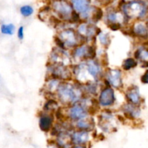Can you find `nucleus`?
Returning <instances> with one entry per match:
<instances>
[{"label": "nucleus", "instance_id": "obj_1", "mask_svg": "<svg viewBox=\"0 0 148 148\" xmlns=\"http://www.w3.org/2000/svg\"><path fill=\"white\" fill-rule=\"evenodd\" d=\"M78 90L75 89L70 84L63 83L59 85L57 88V94L59 100L64 103H75L78 100Z\"/></svg>", "mask_w": 148, "mask_h": 148}, {"label": "nucleus", "instance_id": "obj_2", "mask_svg": "<svg viewBox=\"0 0 148 148\" xmlns=\"http://www.w3.org/2000/svg\"><path fill=\"white\" fill-rule=\"evenodd\" d=\"M123 10L129 18H142L146 14L147 7L141 1H130L123 6Z\"/></svg>", "mask_w": 148, "mask_h": 148}, {"label": "nucleus", "instance_id": "obj_3", "mask_svg": "<svg viewBox=\"0 0 148 148\" xmlns=\"http://www.w3.org/2000/svg\"><path fill=\"white\" fill-rule=\"evenodd\" d=\"M52 8L59 18L64 20H71L73 13V6L68 1H55L52 4Z\"/></svg>", "mask_w": 148, "mask_h": 148}, {"label": "nucleus", "instance_id": "obj_4", "mask_svg": "<svg viewBox=\"0 0 148 148\" xmlns=\"http://www.w3.org/2000/svg\"><path fill=\"white\" fill-rule=\"evenodd\" d=\"M73 7L79 15L83 18H87L92 12L93 7L90 5V1L86 0H77L73 1Z\"/></svg>", "mask_w": 148, "mask_h": 148}, {"label": "nucleus", "instance_id": "obj_5", "mask_svg": "<svg viewBox=\"0 0 148 148\" xmlns=\"http://www.w3.org/2000/svg\"><path fill=\"white\" fill-rule=\"evenodd\" d=\"M59 39L62 40L65 45V48L67 47H75L78 44V37L76 33L72 29H66L59 33Z\"/></svg>", "mask_w": 148, "mask_h": 148}, {"label": "nucleus", "instance_id": "obj_6", "mask_svg": "<svg viewBox=\"0 0 148 148\" xmlns=\"http://www.w3.org/2000/svg\"><path fill=\"white\" fill-rule=\"evenodd\" d=\"M115 101L114 90L110 87L105 88L102 90L99 96V102L102 106H109L114 103Z\"/></svg>", "mask_w": 148, "mask_h": 148}, {"label": "nucleus", "instance_id": "obj_7", "mask_svg": "<svg viewBox=\"0 0 148 148\" xmlns=\"http://www.w3.org/2000/svg\"><path fill=\"white\" fill-rule=\"evenodd\" d=\"M95 49L90 46H77L73 51V56L79 59H84V58H89L93 59L95 56Z\"/></svg>", "mask_w": 148, "mask_h": 148}, {"label": "nucleus", "instance_id": "obj_8", "mask_svg": "<svg viewBox=\"0 0 148 148\" xmlns=\"http://www.w3.org/2000/svg\"><path fill=\"white\" fill-rule=\"evenodd\" d=\"M70 118L75 121H80L87 116V111L83 106L80 104H73L68 111Z\"/></svg>", "mask_w": 148, "mask_h": 148}, {"label": "nucleus", "instance_id": "obj_9", "mask_svg": "<svg viewBox=\"0 0 148 148\" xmlns=\"http://www.w3.org/2000/svg\"><path fill=\"white\" fill-rule=\"evenodd\" d=\"M106 77H107L106 81L108 82L110 85H112L116 88H120L122 86L121 72L119 69H110L107 72Z\"/></svg>", "mask_w": 148, "mask_h": 148}, {"label": "nucleus", "instance_id": "obj_10", "mask_svg": "<svg viewBox=\"0 0 148 148\" xmlns=\"http://www.w3.org/2000/svg\"><path fill=\"white\" fill-rule=\"evenodd\" d=\"M71 143L73 145H84L86 146V144L88 143L89 136L87 132L79 131L75 132L71 137Z\"/></svg>", "mask_w": 148, "mask_h": 148}, {"label": "nucleus", "instance_id": "obj_11", "mask_svg": "<svg viewBox=\"0 0 148 148\" xmlns=\"http://www.w3.org/2000/svg\"><path fill=\"white\" fill-rule=\"evenodd\" d=\"M97 30H99V28L85 23L80 25L78 27V34L81 37H91L94 34H98Z\"/></svg>", "mask_w": 148, "mask_h": 148}, {"label": "nucleus", "instance_id": "obj_12", "mask_svg": "<svg viewBox=\"0 0 148 148\" xmlns=\"http://www.w3.org/2000/svg\"><path fill=\"white\" fill-rule=\"evenodd\" d=\"M126 96L130 103L133 105L136 106L140 103L141 97L139 95V89L136 86L131 87L130 88H129L126 93Z\"/></svg>", "mask_w": 148, "mask_h": 148}, {"label": "nucleus", "instance_id": "obj_13", "mask_svg": "<svg viewBox=\"0 0 148 148\" xmlns=\"http://www.w3.org/2000/svg\"><path fill=\"white\" fill-rule=\"evenodd\" d=\"M52 75L55 77L59 79H67L71 77V73L69 70L64 65H57L52 69Z\"/></svg>", "mask_w": 148, "mask_h": 148}, {"label": "nucleus", "instance_id": "obj_14", "mask_svg": "<svg viewBox=\"0 0 148 148\" xmlns=\"http://www.w3.org/2000/svg\"><path fill=\"white\" fill-rule=\"evenodd\" d=\"M53 122V119L50 115L43 114L39 119V127L43 132H48L51 130Z\"/></svg>", "mask_w": 148, "mask_h": 148}, {"label": "nucleus", "instance_id": "obj_15", "mask_svg": "<svg viewBox=\"0 0 148 148\" xmlns=\"http://www.w3.org/2000/svg\"><path fill=\"white\" fill-rule=\"evenodd\" d=\"M133 34L136 35L138 37L146 38L148 36V30L147 26L142 23H135L132 27Z\"/></svg>", "mask_w": 148, "mask_h": 148}, {"label": "nucleus", "instance_id": "obj_16", "mask_svg": "<svg viewBox=\"0 0 148 148\" xmlns=\"http://www.w3.org/2000/svg\"><path fill=\"white\" fill-rule=\"evenodd\" d=\"M86 70L88 72V73L93 78L96 79L97 77L99 75L100 73V71H101V69H100V65L98 64V63L95 62V61L90 60L87 62L86 65Z\"/></svg>", "mask_w": 148, "mask_h": 148}, {"label": "nucleus", "instance_id": "obj_17", "mask_svg": "<svg viewBox=\"0 0 148 148\" xmlns=\"http://www.w3.org/2000/svg\"><path fill=\"white\" fill-rule=\"evenodd\" d=\"M136 59H139L145 66H148V49L145 48H140L137 49L134 53Z\"/></svg>", "mask_w": 148, "mask_h": 148}, {"label": "nucleus", "instance_id": "obj_18", "mask_svg": "<svg viewBox=\"0 0 148 148\" xmlns=\"http://www.w3.org/2000/svg\"><path fill=\"white\" fill-rule=\"evenodd\" d=\"M125 114L128 116H131V118H135V117L139 116V109L135 105L131 103H128L127 105L125 106Z\"/></svg>", "mask_w": 148, "mask_h": 148}, {"label": "nucleus", "instance_id": "obj_19", "mask_svg": "<svg viewBox=\"0 0 148 148\" xmlns=\"http://www.w3.org/2000/svg\"><path fill=\"white\" fill-rule=\"evenodd\" d=\"M77 128L81 130V131H85L87 132L89 130H91L92 127H94V123L91 124V121L86 119H84L80 121H77Z\"/></svg>", "mask_w": 148, "mask_h": 148}, {"label": "nucleus", "instance_id": "obj_20", "mask_svg": "<svg viewBox=\"0 0 148 148\" xmlns=\"http://www.w3.org/2000/svg\"><path fill=\"white\" fill-rule=\"evenodd\" d=\"M107 19L108 22H110V23H119V24H120V20H123V17H122L120 13H119L118 12L114 11L107 13Z\"/></svg>", "mask_w": 148, "mask_h": 148}, {"label": "nucleus", "instance_id": "obj_21", "mask_svg": "<svg viewBox=\"0 0 148 148\" xmlns=\"http://www.w3.org/2000/svg\"><path fill=\"white\" fill-rule=\"evenodd\" d=\"M15 27L12 23H9V24H2L1 26V32L2 34L9 35L12 36L14 34Z\"/></svg>", "mask_w": 148, "mask_h": 148}, {"label": "nucleus", "instance_id": "obj_22", "mask_svg": "<svg viewBox=\"0 0 148 148\" xmlns=\"http://www.w3.org/2000/svg\"><path fill=\"white\" fill-rule=\"evenodd\" d=\"M136 65H137V63L134 59H132V58H128L123 62L122 67L124 70L129 71L132 68H134Z\"/></svg>", "mask_w": 148, "mask_h": 148}, {"label": "nucleus", "instance_id": "obj_23", "mask_svg": "<svg viewBox=\"0 0 148 148\" xmlns=\"http://www.w3.org/2000/svg\"><path fill=\"white\" fill-rule=\"evenodd\" d=\"M20 12L24 17H29L33 13V8L30 5H23L20 7Z\"/></svg>", "mask_w": 148, "mask_h": 148}, {"label": "nucleus", "instance_id": "obj_24", "mask_svg": "<svg viewBox=\"0 0 148 148\" xmlns=\"http://www.w3.org/2000/svg\"><path fill=\"white\" fill-rule=\"evenodd\" d=\"M57 106V103L54 100H50L44 105V111H51Z\"/></svg>", "mask_w": 148, "mask_h": 148}, {"label": "nucleus", "instance_id": "obj_25", "mask_svg": "<svg viewBox=\"0 0 148 148\" xmlns=\"http://www.w3.org/2000/svg\"><path fill=\"white\" fill-rule=\"evenodd\" d=\"M99 38H100V40L101 41V43H102L104 46H107L110 43V38H108V36L107 34H99Z\"/></svg>", "mask_w": 148, "mask_h": 148}, {"label": "nucleus", "instance_id": "obj_26", "mask_svg": "<svg viewBox=\"0 0 148 148\" xmlns=\"http://www.w3.org/2000/svg\"><path fill=\"white\" fill-rule=\"evenodd\" d=\"M102 16H103L102 10L100 8H97V10L95 11V12H94V16H93L94 17H93V18L94 19L95 21H99V20L102 17Z\"/></svg>", "mask_w": 148, "mask_h": 148}, {"label": "nucleus", "instance_id": "obj_27", "mask_svg": "<svg viewBox=\"0 0 148 148\" xmlns=\"http://www.w3.org/2000/svg\"><path fill=\"white\" fill-rule=\"evenodd\" d=\"M17 37L20 40H23V37H24V29H23V26H20L19 27L18 30H17Z\"/></svg>", "mask_w": 148, "mask_h": 148}, {"label": "nucleus", "instance_id": "obj_28", "mask_svg": "<svg viewBox=\"0 0 148 148\" xmlns=\"http://www.w3.org/2000/svg\"><path fill=\"white\" fill-rule=\"evenodd\" d=\"M108 26L112 30H118L120 29V27H121L119 23H110Z\"/></svg>", "mask_w": 148, "mask_h": 148}, {"label": "nucleus", "instance_id": "obj_29", "mask_svg": "<svg viewBox=\"0 0 148 148\" xmlns=\"http://www.w3.org/2000/svg\"><path fill=\"white\" fill-rule=\"evenodd\" d=\"M141 80L143 83L148 84V70H147L145 72V74L142 75V77H141Z\"/></svg>", "mask_w": 148, "mask_h": 148}, {"label": "nucleus", "instance_id": "obj_30", "mask_svg": "<svg viewBox=\"0 0 148 148\" xmlns=\"http://www.w3.org/2000/svg\"><path fill=\"white\" fill-rule=\"evenodd\" d=\"M47 148H62L57 143H51L48 145Z\"/></svg>", "mask_w": 148, "mask_h": 148}, {"label": "nucleus", "instance_id": "obj_31", "mask_svg": "<svg viewBox=\"0 0 148 148\" xmlns=\"http://www.w3.org/2000/svg\"><path fill=\"white\" fill-rule=\"evenodd\" d=\"M71 148H86V146L84 145H73Z\"/></svg>", "mask_w": 148, "mask_h": 148}]
</instances>
